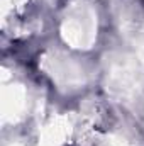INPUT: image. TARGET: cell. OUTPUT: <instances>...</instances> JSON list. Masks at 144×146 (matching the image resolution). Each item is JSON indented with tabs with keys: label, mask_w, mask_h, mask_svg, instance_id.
Instances as JSON below:
<instances>
[{
	"label": "cell",
	"mask_w": 144,
	"mask_h": 146,
	"mask_svg": "<svg viewBox=\"0 0 144 146\" xmlns=\"http://www.w3.org/2000/svg\"><path fill=\"white\" fill-rule=\"evenodd\" d=\"M143 2H144V0H143Z\"/></svg>",
	"instance_id": "1"
}]
</instances>
